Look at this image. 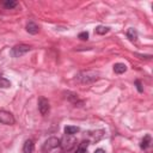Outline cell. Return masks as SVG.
Instances as JSON below:
<instances>
[{
	"mask_svg": "<svg viewBox=\"0 0 153 153\" xmlns=\"http://www.w3.org/2000/svg\"><path fill=\"white\" fill-rule=\"evenodd\" d=\"M60 146L62 148V151L65 152H69L72 151L75 146H76V139L73 135H65L61 140H60Z\"/></svg>",
	"mask_w": 153,
	"mask_h": 153,
	"instance_id": "obj_1",
	"label": "cell"
},
{
	"mask_svg": "<svg viewBox=\"0 0 153 153\" xmlns=\"http://www.w3.org/2000/svg\"><path fill=\"white\" fill-rule=\"evenodd\" d=\"M76 79L82 84H90V82H93L98 79V73L93 72V71H84V72L78 74Z\"/></svg>",
	"mask_w": 153,
	"mask_h": 153,
	"instance_id": "obj_2",
	"label": "cell"
},
{
	"mask_svg": "<svg viewBox=\"0 0 153 153\" xmlns=\"http://www.w3.org/2000/svg\"><path fill=\"white\" fill-rule=\"evenodd\" d=\"M30 45H26V44H18V45H14L12 49H11V55L13 57H19L24 54H26L27 51H30Z\"/></svg>",
	"mask_w": 153,
	"mask_h": 153,
	"instance_id": "obj_3",
	"label": "cell"
},
{
	"mask_svg": "<svg viewBox=\"0 0 153 153\" xmlns=\"http://www.w3.org/2000/svg\"><path fill=\"white\" fill-rule=\"evenodd\" d=\"M60 146V140L57 137H49L48 140H45V142L43 143L42 151L43 152H49L51 149H55L56 147Z\"/></svg>",
	"mask_w": 153,
	"mask_h": 153,
	"instance_id": "obj_4",
	"label": "cell"
},
{
	"mask_svg": "<svg viewBox=\"0 0 153 153\" xmlns=\"http://www.w3.org/2000/svg\"><path fill=\"white\" fill-rule=\"evenodd\" d=\"M14 122H16V120L11 112L5 111V110H0V123L12 126V124H14Z\"/></svg>",
	"mask_w": 153,
	"mask_h": 153,
	"instance_id": "obj_5",
	"label": "cell"
},
{
	"mask_svg": "<svg viewBox=\"0 0 153 153\" xmlns=\"http://www.w3.org/2000/svg\"><path fill=\"white\" fill-rule=\"evenodd\" d=\"M49 109H50V104L48 102V99L45 98H39L38 100V110L41 112V115H47L49 112Z\"/></svg>",
	"mask_w": 153,
	"mask_h": 153,
	"instance_id": "obj_6",
	"label": "cell"
},
{
	"mask_svg": "<svg viewBox=\"0 0 153 153\" xmlns=\"http://www.w3.org/2000/svg\"><path fill=\"white\" fill-rule=\"evenodd\" d=\"M35 149V145L32 140H26L23 145V152L24 153H32Z\"/></svg>",
	"mask_w": 153,
	"mask_h": 153,
	"instance_id": "obj_7",
	"label": "cell"
},
{
	"mask_svg": "<svg viewBox=\"0 0 153 153\" xmlns=\"http://www.w3.org/2000/svg\"><path fill=\"white\" fill-rule=\"evenodd\" d=\"M26 31H27L29 33H31V35H36V33H38L39 27H38V25L35 24L33 22H30V23L26 24Z\"/></svg>",
	"mask_w": 153,
	"mask_h": 153,
	"instance_id": "obj_8",
	"label": "cell"
},
{
	"mask_svg": "<svg viewBox=\"0 0 153 153\" xmlns=\"http://www.w3.org/2000/svg\"><path fill=\"white\" fill-rule=\"evenodd\" d=\"M126 71H127V66H126L124 63L118 62V63H115V65H114V72H115V73L122 74V73H124Z\"/></svg>",
	"mask_w": 153,
	"mask_h": 153,
	"instance_id": "obj_9",
	"label": "cell"
},
{
	"mask_svg": "<svg viewBox=\"0 0 153 153\" xmlns=\"http://www.w3.org/2000/svg\"><path fill=\"white\" fill-rule=\"evenodd\" d=\"M151 141H152V139H151V135H145L143 136V139L141 140V143H140V147L142 148V149H146L149 145H151Z\"/></svg>",
	"mask_w": 153,
	"mask_h": 153,
	"instance_id": "obj_10",
	"label": "cell"
},
{
	"mask_svg": "<svg viewBox=\"0 0 153 153\" xmlns=\"http://www.w3.org/2000/svg\"><path fill=\"white\" fill-rule=\"evenodd\" d=\"M127 37L130 39V41H136L137 39V31L133 27H129L127 30Z\"/></svg>",
	"mask_w": 153,
	"mask_h": 153,
	"instance_id": "obj_11",
	"label": "cell"
},
{
	"mask_svg": "<svg viewBox=\"0 0 153 153\" xmlns=\"http://www.w3.org/2000/svg\"><path fill=\"white\" fill-rule=\"evenodd\" d=\"M78 131H79V128L75 127V126H67V127H65V133L67 135H74Z\"/></svg>",
	"mask_w": 153,
	"mask_h": 153,
	"instance_id": "obj_12",
	"label": "cell"
},
{
	"mask_svg": "<svg viewBox=\"0 0 153 153\" xmlns=\"http://www.w3.org/2000/svg\"><path fill=\"white\" fill-rule=\"evenodd\" d=\"M109 30H110V27H108V26H103V25H99V26H97V27L94 29V32H96L97 35H105V33H108V32H109Z\"/></svg>",
	"mask_w": 153,
	"mask_h": 153,
	"instance_id": "obj_13",
	"label": "cell"
},
{
	"mask_svg": "<svg viewBox=\"0 0 153 153\" xmlns=\"http://www.w3.org/2000/svg\"><path fill=\"white\" fill-rule=\"evenodd\" d=\"M8 87H11L10 80H7L6 78L0 76V88H8Z\"/></svg>",
	"mask_w": 153,
	"mask_h": 153,
	"instance_id": "obj_14",
	"label": "cell"
},
{
	"mask_svg": "<svg viewBox=\"0 0 153 153\" xmlns=\"http://www.w3.org/2000/svg\"><path fill=\"white\" fill-rule=\"evenodd\" d=\"M4 6L6 7V8H14L16 6H17V1H12V0H7V1H5L4 2Z\"/></svg>",
	"mask_w": 153,
	"mask_h": 153,
	"instance_id": "obj_15",
	"label": "cell"
},
{
	"mask_svg": "<svg viewBox=\"0 0 153 153\" xmlns=\"http://www.w3.org/2000/svg\"><path fill=\"white\" fill-rule=\"evenodd\" d=\"M79 38L82 39V41H86V39L88 38V32H86V31L80 32V33H79Z\"/></svg>",
	"mask_w": 153,
	"mask_h": 153,
	"instance_id": "obj_16",
	"label": "cell"
},
{
	"mask_svg": "<svg viewBox=\"0 0 153 153\" xmlns=\"http://www.w3.org/2000/svg\"><path fill=\"white\" fill-rule=\"evenodd\" d=\"M135 84H136V86H137V90H139V92H142V87H141V82H140L139 80H136V81H135Z\"/></svg>",
	"mask_w": 153,
	"mask_h": 153,
	"instance_id": "obj_17",
	"label": "cell"
},
{
	"mask_svg": "<svg viewBox=\"0 0 153 153\" xmlns=\"http://www.w3.org/2000/svg\"><path fill=\"white\" fill-rule=\"evenodd\" d=\"M75 153H86V149H85V148H81V147L78 146V149H76Z\"/></svg>",
	"mask_w": 153,
	"mask_h": 153,
	"instance_id": "obj_18",
	"label": "cell"
},
{
	"mask_svg": "<svg viewBox=\"0 0 153 153\" xmlns=\"http://www.w3.org/2000/svg\"><path fill=\"white\" fill-rule=\"evenodd\" d=\"M94 153H105V151L104 149H102V148H98V149H96V152Z\"/></svg>",
	"mask_w": 153,
	"mask_h": 153,
	"instance_id": "obj_19",
	"label": "cell"
}]
</instances>
